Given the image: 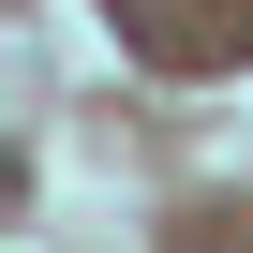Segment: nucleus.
Masks as SVG:
<instances>
[]
</instances>
